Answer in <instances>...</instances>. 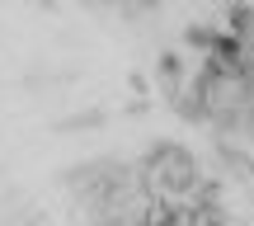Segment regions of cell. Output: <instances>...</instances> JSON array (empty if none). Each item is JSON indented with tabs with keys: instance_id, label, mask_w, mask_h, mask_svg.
I'll return each instance as SVG.
<instances>
[{
	"instance_id": "obj_1",
	"label": "cell",
	"mask_w": 254,
	"mask_h": 226,
	"mask_svg": "<svg viewBox=\"0 0 254 226\" xmlns=\"http://www.w3.org/2000/svg\"><path fill=\"white\" fill-rule=\"evenodd\" d=\"M136 184L146 198H170V203H189L202 189V170L198 155L184 142H151V151L136 160Z\"/></svg>"
}]
</instances>
